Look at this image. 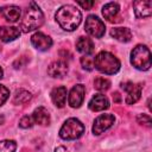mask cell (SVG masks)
<instances>
[{"instance_id":"obj_1","label":"cell","mask_w":152,"mask_h":152,"mask_svg":"<svg viewBox=\"0 0 152 152\" xmlns=\"http://www.w3.org/2000/svg\"><path fill=\"white\" fill-rule=\"evenodd\" d=\"M55 18L64 31H74L81 24L82 13L74 5H63L57 10Z\"/></svg>"},{"instance_id":"obj_2","label":"cell","mask_w":152,"mask_h":152,"mask_svg":"<svg viewBox=\"0 0 152 152\" xmlns=\"http://www.w3.org/2000/svg\"><path fill=\"white\" fill-rule=\"evenodd\" d=\"M43 23H44V14L42 10L34 1H31L24 12L23 19L20 20V28L23 30V32L27 33L39 28L43 25Z\"/></svg>"},{"instance_id":"obj_3","label":"cell","mask_w":152,"mask_h":152,"mask_svg":"<svg viewBox=\"0 0 152 152\" xmlns=\"http://www.w3.org/2000/svg\"><path fill=\"white\" fill-rule=\"evenodd\" d=\"M94 66L102 74L114 75L120 70V61L108 51L99 52L94 58Z\"/></svg>"},{"instance_id":"obj_4","label":"cell","mask_w":152,"mask_h":152,"mask_svg":"<svg viewBox=\"0 0 152 152\" xmlns=\"http://www.w3.org/2000/svg\"><path fill=\"white\" fill-rule=\"evenodd\" d=\"M131 64L141 71H147L151 68V51L146 45L138 44L131 51Z\"/></svg>"},{"instance_id":"obj_5","label":"cell","mask_w":152,"mask_h":152,"mask_svg":"<svg viewBox=\"0 0 152 152\" xmlns=\"http://www.w3.org/2000/svg\"><path fill=\"white\" fill-rule=\"evenodd\" d=\"M84 125L76 118H69L59 129V137L63 140H76L84 133Z\"/></svg>"},{"instance_id":"obj_6","label":"cell","mask_w":152,"mask_h":152,"mask_svg":"<svg viewBox=\"0 0 152 152\" xmlns=\"http://www.w3.org/2000/svg\"><path fill=\"white\" fill-rule=\"evenodd\" d=\"M84 30L91 37L102 38L104 36V32H106V26L99 17L91 14V15H88L87 19H86Z\"/></svg>"},{"instance_id":"obj_7","label":"cell","mask_w":152,"mask_h":152,"mask_svg":"<svg viewBox=\"0 0 152 152\" xmlns=\"http://www.w3.org/2000/svg\"><path fill=\"white\" fill-rule=\"evenodd\" d=\"M115 122V118L113 114H101L99 115L93 124V134L94 135H100L103 132H106L108 128H110L113 126V124Z\"/></svg>"},{"instance_id":"obj_8","label":"cell","mask_w":152,"mask_h":152,"mask_svg":"<svg viewBox=\"0 0 152 152\" xmlns=\"http://www.w3.org/2000/svg\"><path fill=\"white\" fill-rule=\"evenodd\" d=\"M121 88L127 93V96H126V100H125V102L127 104L135 103L141 96V89H142L141 84H134L133 82L127 81V82L121 83Z\"/></svg>"},{"instance_id":"obj_9","label":"cell","mask_w":152,"mask_h":152,"mask_svg":"<svg viewBox=\"0 0 152 152\" xmlns=\"http://www.w3.org/2000/svg\"><path fill=\"white\" fill-rule=\"evenodd\" d=\"M84 94H86L84 86L81 83L75 84L68 95V103L70 104V107H72V108L81 107V104L83 103V100H84Z\"/></svg>"},{"instance_id":"obj_10","label":"cell","mask_w":152,"mask_h":152,"mask_svg":"<svg viewBox=\"0 0 152 152\" xmlns=\"http://www.w3.org/2000/svg\"><path fill=\"white\" fill-rule=\"evenodd\" d=\"M31 43L39 51H46L52 46V39L43 32H36L31 37Z\"/></svg>"},{"instance_id":"obj_11","label":"cell","mask_w":152,"mask_h":152,"mask_svg":"<svg viewBox=\"0 0 152 152\" xmlns=\"http://www.w3.org/2000/svg\"><path fill=\"white\" fill-rule=\"evenodd\" d=\"M133 10L137 18H147L152 14L151 0H137L133 2Z\"/></svg>"},{"instance_id":"obj_12","label":"cell","mask_w":152,"mask_h":152,"mask_svg":"<svg viewBox=\"0 0 152 152\" xmlns=\"http://www.w3.org/2000/svg\"><path fill=\"white\" fill-rule=\"evenodd\" d=\"M88 107L90 110L93 112H101V110H106L109 108V100L106 95L103 94H95L89 103H88Z\"/></svg>"},{"instance_id":"obj_13","label":"cell","mask_w":152,"mask_h":152,"mask_svg":"<svg viewBox=\"0 0 152 152\" xmlns=\"http://www.w3.org/2000/svg\"><path fill=\"white\" fill-rule=\"evenodd\" d=\"M48 74L53 78H62L68 74V64L64 61H55L48 68Z\"/></svg>"},{"instance_id":"obj_14","label":"cell","mask_w":152,"mask_h":152,"mask_svg":"<svg viewBox=\"0 0 152 152\" xmlns=\"http://www.w3.org/2000/svg\"><path fill=\"white\" fill-rule=\"evenodd\" d=\"M0 12L1 14L4 15V18L10 21V23H15L20 19V14H21V11L18 6L15 5H8V6H4L0 8Z\"/></svg>"},{"instance_id":"obj_15","label":"cell","mask_w":152,"mask_h":152,"mask_svg":"<svg viewBox=\"0 0 152 152\" xmlns=\"http://www.w3.org/2000/svg\"><path fill=\"white\" fill-rule=\"evenodd\" d=\"M51 100L53 102V104L58 108L64 107L65 101H66V88L63 86L56 87L51 90Z\"/></svg>"},{"instance_id":"obj_16","label":"cell","mask_w":152,"mask_h":152,"mask_svg":"<svg viewBox=\"0 0 152 152\" xmlns=\"http://www.w3.org/2000/svg\"><path fill=\"white\" fill-rule=\"evenodd\" d=\"M32 119H33L34 124H38L40 126H48L50 124V121H51L50 113L48 112V109L45 107H42V106L33 110Z\"/></svg>"},{"instance_id":"obj_17","label":"cell","mask_w":152,"mask_h":152,"mask_svg":"<svg viewBox=\"0 0 152 152\" xmlns=\"http://www.w3.org/2000/svg\"><path fill=\"white\" fill-rule=\"evenodd\" d=\"M20 36V30L14 26H2L0 27V40L8 43L12 42Z\"/></svg>"},{"instance_id":"obj_18","label":"cell","mask_w":152,"mask_h":152,"mask_svg":"<svg viewBox=\"0 0 152 152\" xmlns=\"http://www.w3.org/2000/svg\"><path fill=\"white\" fill-rule=\"evenodd\" d=\"M76 50L84 56L91 55L94 52V43L88 37H80L76 42Z\"/></svg>"},{"instance_id":"obj_19","label":"cell","mask_w":152,"mask_h":152,"mask_svg":"<svg viewBox=\"0 0 152 152\" xmlns=\"http://www.w3.org/2000/svg\"><path fill=\"white\" fill-rule=\"evenodd\" d=\"M110 36L121 43H128L132 39V32L127 27H113L110 30Z\"/></svg>"},{"instance_id":"obj_20","label":"cell","mask_w":152,"mask_h":152,"mask_svg":"<svg viewBox=\"0 0 152 152\" xmlns=\"http://www.w3.org/2000/svg\"><path fill=\"white\" fill-rule=\"evenodd\" d=\"M120 6L116 2H108L102 7V15L108 21H114V18L118 15Z\"/></svg>"},{"instance_id":"obj_21","label":"cell","mask_w":152,"mask_h":152,"mask_svg":"<svg viewBox=\"0 0 152 152\" xmlns=\"http://www.w3.org/2000/svg\"><path fill=\"white\" fill-rule=\"evenodd\" d=\"M32 95L30 91L25 90V89H19L15 91L14 96H13V103L15 104H23V103H26L31 100Z\"/></svg>"},{"instance_id":"obj_22","label":"cell","mask_w":152,"mask_h":152,"mask_svg":"<svg viewBox=\"0 0 152 152\" xmlns=\"http://www.w3.org/2000/svg\"><path fill=\"white\" fill-rule=\"evenodd\" d=\"M109 87H110V82L104 77H97L94 81V88L99 91H106L109 89Z\"/></svg>"},{"instance_id":"obj_23","label":"cell","mask_w":152,"mask_h":152,"mask_svg":"<svg viewBox=\"0 0 152 152\" xmlns=\"http://www.w3.org/2000/svg\"><path fill=\"white\" fill-rule=\"evenodd\" d=\"M17 148V142L14 140H0V152H14Z\"/></svg>"},{"instance_id":"obj_24","label":"cell","mask_w":152,"mask_h":152,"mask_svg":"<svg viewBox=\"0 0 152 152\" xmlns=\"http://www.w3.org/2000/svg\"><path fill=\"white\" fill-rule=\"evenodd\" d=\"M137 122L147 127V128H150L152 126V120H151V116L148 114H139L137 116Z\"/></svg>"},{"instance_id":"obj_25","label":"cell","mask_w":152,"mask_h":152,"mask_svg":"<svg viewBox=\"0 0 152 152\" xmlns=\"http://www.w3.org/2000/svg\"><path fill=\"white\" fill-rule=\"evenodd\" d=\"M33 125H34V121L32 119V115H24L19 121V126L21 128H31Z\"/></svg>"},{"instance_id":"obj_26","label":"cell","mask_w":152,"mask_h":152,"mask_svg":"<svg viewBox=\"0 0 152 152\" xmlns=\"http://www.w3.org/2000/svg\"><path fill=\"white\" fill-rule=\"evenodd\" d=\"M81 65L83 69L90 71L94 69V59H91L89 56H83L81 57Z\"/></svg>"},{"instance_id":"obj_27","label":"cell","mask_w":152,"mask_h":152,"mask_svg":"<svg viewBox=\"0 0 152 152\" xmlns=\"http://www.w3.org/2000/svg\"><path fill=\"white\" fill-rule=\"evenodd\" d=\"M8 97H10V90L5 86L0 84V107L7 101Z\"/></svg>"},{"instance_id":"obj_28","label":"cell","mask_w":152,"mask_h":152,"mask_svg":"<svg viewBox=\"0 0 152 152\" xmlns=\"http://www.w3.org/2000/svg\"><path fill=\"white\" fill-rule=\"evenodd\" d=\"M94 1H77V5H80L84 10H90L94 6Z\"/></svg>"},{"instance_id":"obj_29","label":"cell","mask_w":152,"mask_h":152,"mask_svg":"<svg viewBox=\"0 0 152 152\" xmlns=\"http://www.w3.org/2000/svg\"><path fill=\"white\" fill-rule=\"evenodd\" d=\"M55 152H69V151H68L66 147H64V146H58V147L55 148Z\"/></svg>"},{"instance_id":"obj_30","label":"cell","mask_w":152,"mask_h":152,"mask_svg":"<svg viewBox=\"0 0 152 152\" xmlns=\"http://www.w3.org/2000/svg\"><path fill=\"white\" fill-rule=\"evenodd\" d=\"M113 99L115 100V102H119V101H120V95H119V93L113 94Z\"/></svg>"},{"instance_id":"obj_31","label":"cell","mask_w":152,"mask_h":152,"mask_svg":"<svg viewBox=\"0 0 152 152\" xmlns=\"http://www.w3.org/2000/svg\"><path fill=\"white\" fill-rule=\"evenodd\" d=\"M2 76H4V71H2V69L0 66V78H2Z\"/></svg>"}]
</instances>
